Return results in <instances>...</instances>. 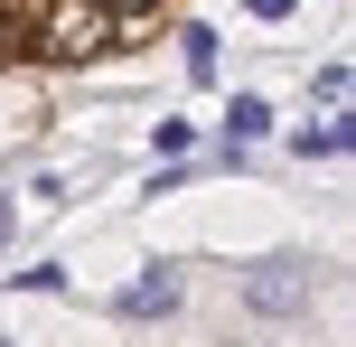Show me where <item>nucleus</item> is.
Listing matches in <instances>:
<instances>
[{
    "instance_id": "obj_10",
    "label": "nucleus",
    "mask_w": 356,
    "mask_h": 347,
    "mask_svg": "<svg viewBox=\"0 0 356 347\" xmlns=\"http://www.w3.org/2000/svg\"><path fill=\"white\" fill-rule=\"evenodd\" d=\"M0 235H10V197H0Z\"/></svg>"
},
{
    "instance_id": "obj_4",
    "label": "nucleus",
    "mask_w": 356,
    "mask_h": 347,
    "mask_svg": "<svg viewBox=\"0 0 356 347\" xmlns=\"http://www.w3.org/2000/svg\"><path fill=\"white\" fill-rule=\"evenodd\" d=\"M291 150H300V160H338V150H347V122H338V113H328V122H300Z\"/></svg>"
},
{
    "instance_id": "obj_8",
    "label": "nucleus",
    "mask_w": 356,
    "mask_h": 347,
    "mask_svg": "<svg viewBox=\"0 0 356 347\" xmlns=\"http://www.w3.org/2000/svg\"><path fill=\"white\" fill-rule=\"evenodd\" d=\"M94 10H113V19H131V10H160V0H94Z\"/></svg>"
},
{
    "instance_id": "obj_2",
    "label": "nucleus",
    "mask_w": 356,
    "mask_h": 347,
    "mask_svg": "<svg viewBox=\"0 0 356 347\" xmlns=\"http://www.w3.org/2000/svg\"><path fill=\"white\" fill-rule=\"evenodd\" d=\"M319 291V263L291 254V263H263V273H244V300L253 310H300V300Z\"/></svg>"
},
{
    "instance_id": "obj_5",
    "label": "nucleus",
    "mask_w": 356,
    "mask_h": 347,
    "mask_svg": "<svg viewBox=\"0 0 356 347\" xmlns=\"http://www.w3.org/2000/svg\"><path fill=\"white\" fill-rule=\"evenodd\" d=\"M263 131H272V113L253 104V94H234V113H225V141H263Z\"/></svg>"
},
{
    "instance_id": "obj_9",
    "label": "nucleus",
    "mask_w": 356,
    "mask_h": 347,
    "mask_svg": "<svg viewBox=\"0 0 356 347\" xmlns=\"http://www.w3.org/2000/svg\"><path fill=\"white\" fill-rule=\"evenodd\" d=\"M291 10H300V0H253V19H291Z\"/></svg>"
},
{
    "instance_id": "obj_7",
    "label": "nucleus",
    "mask_w": 356,
    "mask_h": 347,
    "mask_svg": "<svg viewBox=\"0 0 356 347\" xmlns=\"http://www.w3.org/2000/svg\"><path fill=\"white\" fill-rule=\"evenodd\" d=\"M10 56H29V19H0V66Z\"/></svg>"
},
{
    "instance_id": "obj_6",
    "label": "nucleus",
    "mask_w": 356,
    "mask_h": 347,
    "mask_svg": "<svg viewBox=\"0 0 356 347\" xmlns=\"http://www.w3.org/2000/svg\"><path fill=\"white\" fill-rule=\"evenodd\" d=\"M178 56H188V75H216V29H188V38H178Z\"/></svg>"
},
{
    "instance_id": "obj_3",
    "label": "nucleus",
    "mask_w": 356,
    "mask_h": 347,
    "mask_svg": "<svg viewBox=\"0 0 356 347\" xmlns=\"http://www.w3.org/2000/svg\"><path fill=\"white\" fill-rule=\"evenodd\" d=\"M169 310H178V273H169V263H150V273L122 291V319H169Z\"/></svg>"
},
{
    "instance_id": "obj_11",
    "label": "nucleus",
    "mask_w": 356,
    "mask_h": 347,
    "mask_svg": "<svg viewBox=\"0 0 356 347\" xmlns=\"http://www.w3.org/2000/svg\"><path fill=\"white\" fill-rule=\"evenodd\" d=\"M0 347H10V338H0Z\"/></svg>"
},
{
    "instance_id": "obj_1",
    "label": "nucleus",
    "mask_w": 356,
    "mask_h": 347,
    "mask_svg": "<svg viewBox=\"0 0 356 347\" xmlns=\"http://www.w3.org/2000/svg\"><path fill=\"white\" fill-rule=\"evenodd\" d=\"M113 10H94V0H47V10L29 19V56H47V66H94V56L113 47Z\"/></svg>"
}]
</instances>
